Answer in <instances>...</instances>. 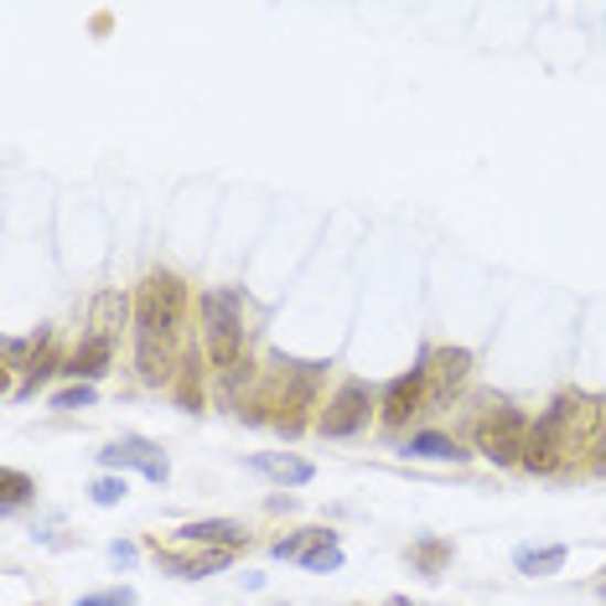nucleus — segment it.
Listing matches in <instances>:
<instances>
[{
  "label": "nucleus",
  "instance_id": "nucleus-1",
  "mask_svg": "<svg viewBox=\"0 0 606 606\" xmlns=\"http://www.w3.org/2000/svg\"><path fill=\"white\" fill-rule=\"evenodd\" d=\"M187 290L177 275L156 269L135 296V369L146 384H167L177 369V327H182Z\"/></svg>",
  "mask_w": 606,
  "mask_h": 606
},
{
  "label": "nucleus",
  "instance_id": "nucleus-2",
  "mask_svg": "<svg viewBox=\"0 0 606 606\" xmlns=\"http://www.w3.org/2000/svg\"><path fill=\"white\" fill-rule=\"evenodd\" d=\"M596 400L591 394H560L534 425H529V446H523V467L529 471H560L596 430Z\"/></svg>",
  "mask_w": 606,
  "mask_h": 606
},
{
  "label": "nucleus",
  "instance_id": "nucleus-3",
  "mask_svg": "<svg viewBox=\"0 0 606 606\" xmlns=\"http://www.w3.org/2000/svg\"><path fill=\"white\" fill-rule=\"evenodd\" d=\"M202 348L213 369H238L244 358V306L234 290H208L202 296Z\"/></svg>",
  "mask_w": 606,
  "mask_h": 606
},
{
  "label": "nucleus",
  "instance_id": "nucleus-4",
  "mask_svg": "<svg viewBox=\"0 0 606 606\" xmlns=\"http://www.w3.org/2000/svg\"><path fill=\"white\" fill-rule=\"evenodd\" d=\"M311 400H317V369H311V363H286L280 379H275V394L265 400V410H275L269 421L280 425L286 436H296V430L306 425Z\"/></svg>",
  "mask_w": 606,
  "mask_h": 606
},
{
  "label": "nucleus",
  "instance_id": "nucleus-5",
  "mask_svg": "<svg viewBox=\"0 0 606 606\" xmlns=\"http://www.w3.org/2000/svg\"><path fill=\"white\" fill-rule=\"evenodd\" d=\"M523 446H529V421H523L513 404H498L492 415L477 421V451L492 456V461L513 467V461H523Z\"/></svg>",
  "mask_w": 606,
  "mask_h": 606
},
{
  "label": "nucleus",
  "instance_id": "nucleus-6",
  "mask_svg": "<svg viewBox=\"0 0 606 606\" xmlns=\"http://www.w3.org/2000/svg\"><path fill=\"white\" fill-rule=\"evenodd\" d=\"M369 425V389L358 384V379H348V384L337 389L332 400H327V410H321V436H358Z\"/></svg>",
  "mask_w": 606,
  "mask_h": 606
},
{
  "label": "nucleus",
  "instance_id": "nucleus-7",
  "mask_svg": "<svg viewBox=\"0 0 606 606\" xmlns=\"http://www.w3.org/2000/svg\"><path fill=\"white\" fill-rule=\"evenodd\" d=\"M99 461L109 471H119V477H125V467H135L140 477H151V482H167L171 477V461L156 451L151 440H140V436H125V440H115V446H104Z\"/></svg>",
  "mask_w": 606,
  "mask_h": 606
},
{
  "label": "nucleus",
  "instance_id": "nucleus-8",
  "mask_svg": "<svg viewBox=\"0 0 606 606\" xmlns=\"http://www.w3.org/2000/svg\"><path fill=\"white\" fill-rule=\"evenodd\" d=\"M425 389H430V379H425V358H421V369L400 373V379L384 389V425H404V421H410V415L421 410Z\"/></svg>",
  "mask_w": 606,
  "mask_h": 606
},
{
  "label": "nucleus",
  "instance_id": "nucleus-9",
  "mask_svg": "<svg viewBox=\"0 0 606 606\" xmlns=\"http://www.w3.org/2000/svg\"><path fill=\"white\" fill-rule=\"evenodd\" d=\"M421 358H425V379L436 389V400H446V394H456V389L467 384V373H471L467 348H440V353H421Z\"/></svg>",
  "mask_w": 606,
  "mask_h": 606
},
{
  "label": "nucleus",
  "instance_id": "nucleus-10",
  "mask_svg": "<svg viewBox=\"0 0 606 606\" xmlns=\"http://www.w3.org/2000/svg\"><path fill=\"white\" fill-rule=\"evenodd\" d=\"M177 539H182V544H202V550H238V544L249 539V529L234 519H198V523H182Z\"/></svg>",
  "mask_w": 606,
  "mask_h": 606
},
{
  "label": "nucleus",
  "instance_id": "nucleus-11",
  "mask_svg": "<svg viewBox=\"0 0 606 606\" xmlns=\"http://www.w3.org/2000/svg\"><path fill=\"white\" fill-rule=\"evenodd\" d=\"M161 571L167 575H182V581H202V575L213 571H228V560H234V550H202V555H167L161 550Z\"/></svg>",
  "mask_w": 606,
  "mask_h": 606
},
{
  "label": "nucleus",
  "instance_id": "nucleus-12",
  "mask_svg": "<svg viewBox=\"0 0 606 606\" xmlns=\"http://www.w3.org/2000/svg\"><path fill=\"white\" fill-rule=\"evenodd\" d=\"M249 467L265 471V477H275V482H290V488H301V482L317 477V467H311L306 456H290V451H259Z\"/></svg>",
  "mask_w": 606,
  "mask_h": 606
},
{
  "label": "nucleus",
  "instance_id": "nucleus-13",
  "mask_svg": "<svg viewBox=\"0 0 606 606\" xmlns=\"http://www.w3.org/2000/svg\"><path fill=\"white\" fill-rule=\"evenodd\" d=\"M104 369H109V337H104V332H88L84 348L67 358V373H73V379H84V384H94Z\"/></svg>",
  "mask_w": 606,
  "mask_h": 606
},
{
  "label": "nucleus",
  "instance_id": "nucleus-14",
  "mask_svg": "<svg viewBox=\"0 0 606 606\" xmlns=\"http://www.w3.org/2000/svg\"><path fill=\"white\" fill-rule=\"evenodd\" d=\"M565 544H523V550H513V565H519V575H560V565H565Z\"/></svg>",
  "mask_w": 606,
  "mask_h": 606
},
{
  "label": "nucleus",
  "instance_id": "nucleus-15",
  "mask_svg": "<svg viewBox=\"0 0 606 606\" xmlns=\"http://www.w3.org/2000/svg\"><path fill=\"white\" fill-rule=\"evenodd\" d=\"M410 456H425V461H467V451L456 446L451 436H436V430H425V436H410L404 446Z\"/></svg>",
  "mask_w": 606,
  "mask_h": 606
},
{
  "label": "nucleus",
  "instance_id": "nucleus-16",
  "mask_svg": "<svg viewBox=\"0 0 606 606\" xmlns=\"http://www.w3.org/2000/svg\"><path fill=\"white\" fill-rule=\"evenodd\" d=\"M321 539H327V529H301V534H286V539H275L269 544V555L275 560H301V555H311Z\"/></svg>",
  "mask_w": 606,
  "mask_h": 606
},
{
  "label": "nucleus",
  "instance_id": "nucleus-17",
  "mask_svg": "<svg viewBox=\"0 0 606 606\" xmlns=\"http://www.w3.org/2000/svg\"><path fill=\"white\" fill-rule=\"evenodd\" d=\"M301 565H306V571H317V575L342 571V544H337V534H327L317 550H311V555H301Z\"/></svg>",
  "mask_w": 606,
  "mask_h": 606
},
{
  "label": "nucleus",
  "instance_id": "nucleus-18",
  "mask_svg": "<svg viewBox=\"0 0 606 606\" xmlns=\"http://www.w3.org/2000/svg\"><path fill=\"white\" fill-rule=\"evenodd\" d=\"M125 492H130V482L109 471V477H99V482L88 488V498H94V503H99V508H115V503H125Z\"/></svg>",
  "mask_w": 606,
  "mask_h": 606
},
{
  "label": "nucleus",
  "instance_id": "nucleus-19",
  "mask_svg": "<svg viewBox=\"0 0 606 606\" xmlns=\"http://www.w3.org/2000/svg\"><path fill=\"white\" fill-rule=\"evenodd\" d=\"M446 560H451V544H440V539H425V544H415V565H421L425 575H436Z\"/></svg>",
  "mask_w": 606,
  "mask_h": 606
},
{
  "label": "nucleus",
  "instance_id": "nucleus-20",
  "mask_svg": "<svg viewBox=\"0 0 606 606\" xmlns=\"http://www.w3.org/2000/svg\"><path fill=\"white\" fill-rule=\"evenodd\" d=\"M26 498H32V477L11 467V471H6V508H21Z\"/></svg>",
  "mask_w": 606,
  "mask_h": 606
},
{
  "label": "nucleus",
  "instance_id": "nucleus-21",
  "mask_svg": "<svg viewBox=\"0 0 606 606\" xmlns=\"http://www.w3.org/2000/svg\"><path fill=\"white\" fill-rule=\"evenodd\" d=\"M84 404H94V384H73L63 394H52V410H84Z\"/></svg>",
  "mask_w": 606,
  "mask_h": 606
},
{
  "label": "nucleus",
  "instance_id": "nucleus-22",
  "mask_svg": "<svg viewBox=\"0 0 606 606\" xmlns=\"http://www.w3.org/2000/svg\"><path fill=\"white\" fill-rule=\"evenodd\" d=\"M78 606H135V591L119 586V591H99V596H84Z\"/></svg>",
  "mask_w": 606,
  "mask_h": 606
},
{
  "label": "nucleus",
  "instance_id": "nucleus-23",
  "mask_svg": "<svg viewBox=\"0 0 606 606\" xmlns=\"http://www.w3.org/2000/svg\"><path fill=\"white\" fill-rule=\"evenodd\" d=\"M591 467L606 477V425H602V440H596V461H591Z\"/></svg>",
  "mask_w": 606,
  "mask_h": 606
},
{
  "label": "nucleus",
  "instance_id": "nucleus-24",
  "mask_svg": "<svg viewBox=\"0 0 606 606\" xmlns=\"http://www.w3.org/2000/svg\"><path fill=\"white\" fill-rule=\"evenodd\" d=\"M109 560H115V565H130L135 550H130V544H115V550H109Z\"/></svg>",
  "mask_w": 606,
  "mask_h": 606
}]
</instances>
